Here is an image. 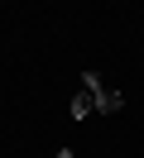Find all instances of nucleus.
<instances>
[{"label": "nucleus", "mask_w": 144, "mask_h": 158, "mask_svg": "<svg viewBox=\"0 0 144 158\" xmlns=\"http://www.w3.org/2000/svg\"><path fill=\"white\" fill-rule=\"evenodd\" d=\"M77 86H86V96H91V106L101 110V115H115V110L125 106V96L101 77V72H82V81H77Z\"/></svg>", "instance_id": "nucleus-1"}, {"label": "nucleus", "mask_w": 144, "mask_h": 158, "mask_svg": "<svg viewBox=\"0 0 144 158\" xmlns=\"http://www.w3.org/2000/svg\"><path fill=\"white\" fill-rule=\"evenodd\" d=\"M67 110H72V120H86V115H96V106H91V96H86V86H77V91H72Z\"/></svg>", "instance_id": "nucleus-2"}, {"label": "nucleus", "mask_w": 144, "mask_h": 158, "mask_svg": "<svg viewBox=\"0 0 144 158\" xmlns=\"http://www.w3.org/2000/svg\"><path fill=\"white\" fill-rule=\"evenodd\" d=\"M53 158H77V153H72V148H58V153H53Z\"/></svg>", "instance_id": "nucleus-3"}]
</instances>
